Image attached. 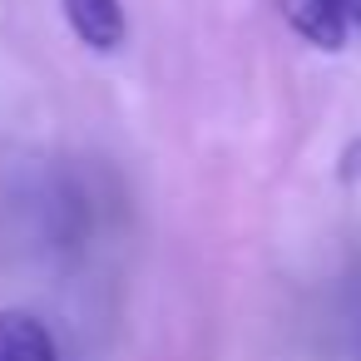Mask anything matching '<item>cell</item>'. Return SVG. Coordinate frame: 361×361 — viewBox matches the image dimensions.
Wrapping results in <instances>:
<instances>
[{
	"instance_id": "cell-1",
	"label": "cell",
	"mask_w": 361,
	"mask_h": 361,
	"mask_svg": "<svg viewBox=\"0 0 361 361\" xmlns=\"http://www.w3.org/2000/svg\"><path fill=\"white\" fill-rule=\"evenodd\" d=\"M60 6H65L70 30H75L90 50L114 55V50L129 40V20H124V6H119V0H60Z\"/></svg>"
},
{
	"instance_id": "cell-2",
	"label": "cell",
	"mask_w": 361,
	"mask_h": 361,
	"mask_svg": "<svg viewBox=\"0 0 361 361\" xmlns=\"http://www.w3.org/2000/svg\"><path fill=\"white\" fill-rule=\"evenodd\" d=\"M277 16L287 20L292 35H302L317 50H346L351 40V25L331 0H277Z\"/></svg>"
},
{
	"instance_id": "cell-3",
	"label": "cell",
	"mask_w": 361,
	"mask_h": 361,
	"mask_svg": "<svg viewBox=\"0 0 361 361\" xmlns=\"http://www.w3.org/2000/svg\"><path fill=\"white\" fill-rule=\"evenodd\" d=\"M0 361H60V351L40 317L6 307L0 312Z\"/></svg>"
},
{
	"instance_id": "cell-4",
	"label": "cell",
	"mask_w": 361,
	"mask_h": 361,
	"mask_svg": "<svg viewBox=\"0 0 361 361\" xmlns=\"http://www.w3.org/2000/svg\"><path fill=\"white\" fill-rule=\"evenodd\" d=\"M336 178H341V183H361V139H351V144H346V154H341V169H336Z\"/></svg>"
},
{
	"instance_id": "cell-5",
	"label": "cell",
	"mask_w": 361,
	"mask_h": 361,
	"mask_svg": "<svg viewBox=\"0 0 361 361\" xmlns=\"http://www.w3.org/2000/svg\"><path fill=\"white\" fill-rule=\"evenodd\" d=\"M331 6L346 16V25H351V30H361V0H331Z\"/></svg>"
}]
</instances>
